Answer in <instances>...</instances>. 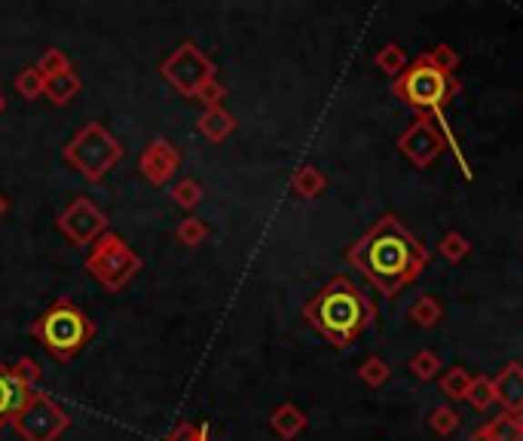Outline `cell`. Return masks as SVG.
I'll list each match as a JSON object with an SVG mask.
<instances>
[{
    "instance_id": "obj_24",
    "label": "cell",
    "mask_w": 523,
    "mask_h": 441,
    "mask_svg": "<svg viewBox=\"0 0 523 441\" xmlns=\"http://www.w3.org/2000/svg\"><path fill=\"white\" fill-rule=\"evenodd\" d=\"M208 233H212V230H208V224L190 215V218H184L178 227H175V239H178L184 248H196V246L206 243Z\"/></svg>"
},
{
    "instance_id": "obj_37",
    "label": "cell",
    "mask_w": 523,
    "mask_h": 441,
    "mask_svg": "<svg viewBox=\"0 0 523 441\" xmlns=\"http://www.w3.org/2000/svg\"><path fill=\"white\" fill-rule=\"evenodd\" d=\"M6 111V95H4V89H0V114Z\"/></svg>"
},
{
    "instance_id": "obj_26",
    "label": "cell",
    "mask_w": 523,
    "mask_h": 441,
    "mask_svg": "<svg viewBox=\"0 0 523 441\" xmlns=\"http://www.w3.org/2000/svg\"><path fill=\"white\" fill-rule=\"evenodd\" d=\"M468 405L475 407V411H487V407H490V405H496V386H493V377H487V374H478V377H471Z\"/></svg>"
},
{
    "instance_id": "obj_8",
    "label": "cell",
    "mask_w": 523,
    "mask_h": 441,
    "mask_svg": "<svg viewBox=\"0 0 523 441\" xmlns=\"http://www.w3.org/2000/svg\"><path fill=\"white\" fill-rule=\"evenodd\" d=\"M10 426L22 441H58V436L71 426V417H67V411L53 396L37 389V393H31L28 402L15 411Z\"/></svg>"
},
{
    "instance_id": "obj_34",
    "label": "cell",
    "mask_w": 523,
    "mask_h": 441,
    "mask_svg": "<svg viewBox=\"0 0 523 441\" xmlns=\"http://www.w3.org/2000/svg\"><path fill=\"white\" fill-rule=\"evenodd\" d=\"M468 441H490V436H487V429L484 426H478L475 432H471V438Z\"/></svg>"
},
{
    "instance_id": "obj_12",
    "label": "cell",
    "mask_w": 523,
    "mask_h": 441,
    "mask_svg": "<svg viewBox=\"0 0 523 441\" xmlns=\"http://www.w3.org/2000/svg\"><path fill=\"white\" fill-rule=\"evenodd\" d=\"M31 393H37V389H28L19 377H15L13 365L0 362V429L10 426V420L15 417V411H19L25 402H28Z\"/></svg>"
},
{
    "instance_id": "obj_13",
    "label": "cell",
    "mask_w": 523,
    "mask_h": 441,
    "mask_svg": "<svg viewBox=\"0 0 523 441\" xmlns=\"http://www.w3.org/2000/svg\"><path fill=\"white\" fill-rule=\"evenodd\" d=\"M493 386H496V402L505 407V414L523 411V365L520 362L505 365L493 377Z\"/></svg>"
},
{
    "instance_id": "obj_28",
    "label": "cell",
    "mask_w": 523,
    "mask_h": 441,
    "mask_svg": "<svg viewBox=\"0 0 523 441\" xmlns=\"http://www.w3.org/2000/svg\"><path fill=\"white\" fill-rule=\"evenodd\" d=\"M438 248H441V255L447 257V261H453V264L466 261V257H468V252H471L468 239L462 236L459 230H450V233H444V236H441V243H438Z\"/></svg>"
},
{
    "instance_id": "obj_1",
    "label": "cell",
    "mask_w": 523,
    "mask_h": 441,
    "mask_svg": "<svg viewBox=\"0 0 523 441\" xmlns=\"http://www.w3.org/2000/svg\"><path fill=\"white\" fill-rule=\"evenodd\" d=\"M428 261H432L428 248L392 212L379 215V221L370 224L365 236L346 248V264L356 267L389 301L423 276Z\"/></svg>"
},
{
    "instance_id": "obj_19",
    "label": "cell",
    "mask_w": 523,
    "mask_h": 441,
    "mask_svg": "<svg viewBox=\"0 0 523 441\" xmlns=\"http://www.w3.org/2000/svg\"><path fill=\"white\" fill-rule=\"evenodd\" d=\"M407 316L413 319V326H419V328H435L438 322L444 319V306H441V301H438V297L423 295V297H417V301L410 304Z\"/></svg>"
},
{
    "instance_id": "obj_23",
    "label": "cell",
    "mask_w": 523,
    "mask_h": 441,
    "mask_svg": "<svg viewBox=\"0 0 523 441\" xmlns=\"http://www.w3.org/2000/svg\"><path fill=\"white\" fill-rule=\"evenodd\" d=\"M459 423H462V417H459V411L453 405H438L435 411L428 414V429H432L435 436H441V438L453 436V432L459 429Z\"/></svg>"
},
{
    "instance_id": "obj_15",
    "label": "cell",
    "mask_w": 523,
    "mask_h": 441,
    "mask_svg": "<svg viewBox=\"0 0 523 441\" xmlns=\"http://www.w3.org/2000/svg\"><path fill=\"white\" fill-rule=\"evenodd\" d=\"M269 429H273L282 441H294L303 429H307V414H303L294 402H282L273 411V417H269Z\"/></svg>"
},
{
    "instance_id": "obj_9",
    "label": "cell",
    "mask_w": 523,
    "mask_h": 441,
    "mask_svg": "<svg viewBox=\"0 0 523 441\" xmlns=\"http://www.w3.org/2000/svg\"><path fill=\"white\" fill-rule=\"evenodd\" d=\"M58 233L74 246H92L107 233V215L89 196H74L55 218Z\"/></svg>"
},
{
    "instance_id": "obj_10",
    "label": "cell",
    "mask_w": 523,
    "mask_h": 441,
    "mask_svg": "<svg viewBox=\"0 0 523 441\" xmlns=\"http://www.w3.org/2000/svg\"><path fill=\"white\" fill-rule=\"evenodd\" d=\"M398 151L407 156L417 169H428V165L438 163V156L450 151V147H447V135L432 116L417 114V120L398 135Z\"/></svg>"
},
{
    "instance_id": "obj_17",
    "label": "cell",
    "mask_w": 523,
    "mask_h": 441,
    "mask_svg": "<svg viewBox=\"0 0 523 441\" xmlns=\"http://www.w3.org/2000/svg\"><path fill=\"white\" fill-rule=\"evenodd\" d=\"M325 187H327V175L318 169V165L307 163L291 175V190L300 199H316L318 194H325Z\"/></svg>"
},
{
    "instance_id": "obj_11",
    "label": "cell",
    "mask_w": 523,
    "mask_h": 441,
    "mask_svg": "<svg viewBox=\"0 0 523 441\" xmlns=\"http://www.w3.org/2000/svg\"><path fill=\"white\" fill-rule=\"evenodd\" d=\"M138 169L154 187H163L181 169V151L168 138H154L138 156Z\"/></svg>"
},
{
    "instance_id": "obj_4",
    "label": "cell",
    "mask_w": 523,
    "mask_h": 441,
    "mask_svg": "<svg viewBox=\"0 0 523 441\" xmlns=\"http://www.w3.org/2000/svg\"><path fill=\"white\" fill-rule=\"evenodd\" d=\"M31 337L53 356L55 362H71L74 356H80L83 349L92 344V337L98 335L96 322L80 310L71 297H58L40 313V319L31 322Z\"/></svg>"
},
{
    "instance_id": "obj_20",
    "label": "cell",
    "mask_w": 523,
    "mask_h": 441,
    "mask_svg": "<svg viewBox=\"0 0 523 441\" xmlns=\"http://www.w3.org/2000/svg\"><path fill=\"white\" fill-rule=\"evenodd\" d=\"M15 93H19L25 102H34V98L44 95V86H46V77L37 71V65H28V68H22L19 74H15L13 80Z\"/></svg>"
},
{
    "instance_id": "obj_25",
    "label": "cell",
    "mask_w": 523,
    "mask_h": 441,
    "mask_svg": "<svg viewBox=\"0 0 523 441\" xmlns=\"http://www.w3.org/2000/svg\"><path fill=\"white\" fill-rule=\"evenodd\" d=\"M426 55V62L432 65L435 71H441V74H447V77H457V68H459V53L453 46H447V44H438V46H432L428 53H423Z\"/></svg>"
},
{
    "instance_id": "obj_33",
    "label": "cell",
    "mask_w": 523,
    "mask_h": 441,
    "mask_svg": "<svg viewBox=\"0 0 523 441\" xmlns=\"http://www.w3.org/2000/svg\"><path fill=\"white\" fill-rule=\"evenodd\" d=\"M199 432H202V426H196V423L181 420L178 426H175V429L166 436V441H196V438H199Z\"/></svg>"
},
{
    "instance_id": "obj_38",
    "label": "cell",
    "mask_w": 523,
    "mask_h": 441,
    "mask_svg": "<svg viewBox=\"0 0 523 441\" xmlns=\"http://www.w3.org/2000/svg\"><path fill=\"white\" fill-rule=\"evenodd\" d=\"M514 420H518V426H520V432H523V411H520V414H514Z\"/></svg>"
},
{
    "instance_id": "obj_18",
    "label": "cell",
    "mask_w": 523,
    "mask_h": 441,
    "mask_svg": "<svg viewBox=\"0 0 523 441\" xmlns=\"http://www.w3.org/2000/svg\"><path fill=\"white\" fill-rule=\"evenodd\" d=\"M468 389H471V374L462 365H453L441 374V393L450 398L453 405L468 402Z\"/></svg>"
},
{
    "instance_id": "obj_32",
    "label": "cell",
    "mask_w": 523,
    "mask_h": 441,
    "mask_svg": "<svg viewBox=\"0 0 523 441\" xmlns=\"http://www.w3.org/2000/svg\"><path fill=\"white\" fill-rule=\"evenodd\" d=\"M13 371L28 389H40V365L34 362L31 356H22V359L13 365Z\"/></svg>"
},
{
    "instance_id": "obj_35",
    "label": "cell",
    "mask_w": 523,
    "mask_h": 441,
    "mask_svg": "<svg viewBox=\"0 0 523 441\" xmlns=\"http://www.w3.org/2000/svg\"><path fill=\"white\" fill-rule=\"evenodd\" d=\"M6 212H10V199L0 194V221H4V215H6Z\"/></svg>"
},
{
    "instance_id": "obj_27",
    "label": "cell",
    "mask_w": 523,
    "mask_h": 441,
    "mask_svg": "<svg viewBox=\"0 0 523 441\" xmlns=\"http://www.w3.org/2000/svg\"><path fill=\"white\" fill-rule=\"evenodd\" d=\"M487 436L490 441H523V432L518 426V420H514V414H499V417H493L490 423H484Z\"/></svg>"
},
{
    "instance_id": "obj_16",
    "label": "cell",
    "mask_w": 523,
    "mask_h": 441,
    "mask_svg": "<svg viewBox=\"0 0 523 441\" xmlns=\"http://www.w3.org/2000/svg\"><path fill=\"white\" fill-rule=\"evenodd\" d=\"M80 86H83L80 74L74 71V68H67V71H62V74H53V77H46L44 95H46L55 107H65V105H71L74 98H77Z\"/></svg>"
},
{
    "instance_id": "obj_22",
    "label": "cell",
    "mask_w": 523,
    "mask_h": 441,
    "mask_svg": "<svg viewBox=\"0 0 523 441\" xmlns=\"http://www.w3.org/2000/svg\"><path fill=\"white\" fill-rule=\"evenodd\" d=\"M374 62H377V68L383 71V74H389V77H401L404 68H407V53L398 46V44H386L379 53L374 55Z\"/></svg>"
},
{
    "instance_id": "obj_3",
    "label": "cell",
    "mask_w": 523,
    "mask_h": 441,
    "mask_svg": "<svg viewBox=\"0 0 523 441\" xmlns=\"http://www.w3.org/2000/svg\"><path fill=\"white\" fill-rule=\"evenodd\" d=\"M159 77L181 98L199 102L206 111L208 107H224L226 86L217 80V68L212 55H208L196 40H181L178 49H172V55L163 58Z\"/></svg>"
},
{
    "instance_id": "obj_21",
    "label": "cell",
    "mask_w": 523,
    "mask_h": 441,
    "mask_svg": "<svg viewBox=\"0 0 523 441\" xmlns=\"http://www.w3.org/2000/svg\"><path fill=\"white\" fill-rule=\"evenodd\" d=\"M358 377H361V384H367L370 389H379L383 384H389L392 368H389V362H386L383 356H367V359L361 362V368H358Z\"/></svg>"
},
{
    "instance_id": "obj_14",
    "label": "cell",
    "mask_w": 523,
    "mask_h": 441,
    "mask_svg": "<svg viewBox=\"0 0 523 441\" xmlns=\"http://www.w3.org/2000/svg\"><path fill=\"white\" fill-rule=\"evenodd\" d=\"M196 129L199 135L208 138L212 145H221V141H226L236 132V116L226 111V107H208L196 120Z\"/></svg>"
},
{
    "instance_id": "obj_36",
    "label": "cell",
    "mask_w": 523,
    "mask_h": 441,
    "mask_svg": "<svg viewBox=\"0 0 523 441\" xmlns=\"http://www.w3.org/2000/svg\"><path fill=\"white\" fill-rule=\"evenodd\" d=\"M196 441H212V438H208V426H202V432H199Z\"/></svg>"
},
{
    "instance_id": "obj_7",
    "label": "cell",
    "mask_w": 523,
    "mask_h": 441,
    "mask_svg": "<svg viewBox=\"0 0 523 441\" xmlns=\"http://www.w3.org/2000/svg\"><path fill=\"white\" fill-rule=\"evenodd\" d=\"M86 270L101 288L116 295L141 273V257L132 252L123 236L107 230L98 243H92L86 255Z\"/></svg>"
},
{
    "instance_id": "obj_2",
    "label": "cell",
    "mask_w": 523,
    "mask_h": 441,
    "mask_svg": "<svg viewBox=\"0 0 523 441\" xmlns=\"http://www.w3.org/2000/svg\"><path fill=\"white\" fill-rule=\"evenodd\" d=\"M377 306L349 276H331L303 304V319L334 349H349L374 322Z\"/></svg>"
},
{
    "instance_id": "obj_30",
    "label": "cell",
    "mask_w": 523,
    "mask_h": 441,
    "mask_svg": "<svg viewBox=\"0 0 523 441\" xmlns=\"http://www.w3.org/2000/svg\"><path fill=\"white\" fill-rule=\"evenodd\" d=\"M172 199H175V205H181V209L193 212L202 203V187L193 178H181L178 185L172 187Z\"/></svg>"
},
{
    "instance_id": "obj_6",
    "label": "cell",
    "mask_w": 523,
    "mask_h": 441,
    "mask_svg": "<svg viewBox=\"0 0 523 441\" xmlns=\"http://www.w3.org/2000/svg\"><path fill=\"white\" fill-rule=\"evenodd\" d=\"M126 147L107 132L105 123L92 120L80 132H74V138L62 147V160L71 165L74 172H80L89 185H98L116 163L123 160Z\"/></svg>"
},
{
    "instance_id": "obj_31",
    "label": "cell",
    "mask_w": 523,
    "mask_h": 441,
    "mask_svg": "<svg viewBox=\"0 0 523 441\" xmlns=\"http://www.w3.org/2000/svg\"><path fill=\"white\" fill-rule=\"evenodd\" d=\"M67 68H74L71 58H67L62 49H55V46L44 49V55L37 58V71L44 74V77H53V74H62Z\"/></svg>"
},
{
    "instance_id": "obj_29",
    "label": "cell",
    "mask_w": 523,
    "mask_h": 441,
    "mask_svg": "<svg viewBox=\"0 0 523 441\" xmlns=\"http://www.w3.org/2000/svg\"><path fill=\"white\" fill-rule=\"evenodd\" d=\"M444 365L441 359H438V353H432V349H419V353H413V359H410V371L417 374L419 380H432L438 377V371H441Z\"/></svg>"
},
{
    "instance_id": "obj_5",
    "label": "cell",
    "mask_w": 523,
    "mask_h": 441,
    "mask_svg": "<svg viewBox=\"0 0 523 441\" xmlns=\"http://www.w3.org/2000/svg\"><path fill=\"white\" fill-rule=\"evenodd\" d=\"M395 95L404 105L413 107L417 114H428L441 129H447L444 120V105L453 102L462 93V83L457 77H447V74L435 71L426 62V55H417L413 62L404 68L401 77H395Z\"/></svg>"
}]
</instances>
